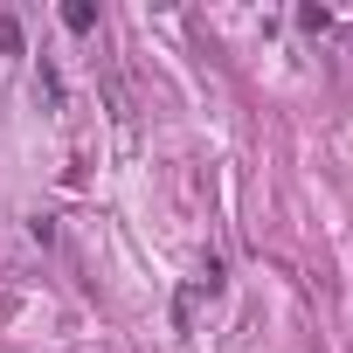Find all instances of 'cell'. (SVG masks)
Masks as SVG:
<instances>
[{
	"label": "cell",
	"mask_w": 353,
	"mask_h": 353,
	"mask_svg": "<svg viewBox=\"0 0 353 353\" xmlns=\"http://www.w3.org/2000/svg\"><path fill=\"white\" fill-rule=\"evenodd\" d=\"M298 28H312V35H319V28H332V14H325V8H298Z\"/></svg>",
	"instance_id": "2"
},
{
	"label": "cell",
	"mask_w": 353,
	"mask_h": 353,
	"mask_svg": "<svg viewBox=\"0 0 353 353\" xmlns=\"http://www.w3.org/2000/svg\"><path fill=\"white\" fill-rule=\"evenodd\" d=\"M63 28L90 35V28H97V8H90V0H70V8H63Z\"/></svg>",
	"instance_id": "1"
},
{
	"label": "cell",
	"mask_w": 353,
	"mask_h": 353,
	"mask_svg": "<svg viewBox=\"0 0 353 353\" xmlns=\"http://www.w3.org/2000/svg\"><path fill=\"white\" fill-rule=\"evenodd\" d=\"M0 49H21V21L14 14H0Z\"/></svg>",
	"instance_id": "3"
}]
</instances>
